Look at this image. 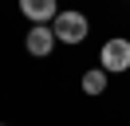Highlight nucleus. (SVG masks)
<instances>
[{"mask_svg": "<svg viewBox=\"0 0 130 126\" xmlns=\"http://www.w3.org/2000/svg\"><path fill=\"white\" fill-rule=\"evenodd\" d=\"M55 43H59V39H55V32H51V24H36V28L28 32V39H24L28 55H36V59H47Z\"/></svg>", "mask_w": 130, "mask_h": 126, "instance_id": "7ed1b4c3", "label": "nucleus"}, {"mask_svg": "<svg viewBox=\"0 0 130 126\" xmlns=\"http://www.w3.org/2000/svg\"><path fill=\"white\" fill-rule=\"evenodd\" d=\"M0 126H4V122H0Z\"/></svg>", "mask_w": 130, "mask_h": 126, "instance_id": "423d86ee", "label": "nucleus"}, {"mask_svg": "<svg viewBox=\"0 0 130 126\" xmlns=\"http://www.w3.org/2000/svg\"><path fill=\"white\" fill-rule=\"evenodd\" d=\"M83 94H106V71L103 67L83 71Z\"/></svg>", "mask_w": 130, "mask_h": 126, "instance_id": "39448f33", "label": "nucleus"}, {"mask_svg": "<svg viewBox=\"0 0 130 126\" xmlns=\"http://www.w3.org/2000/svg\"><path fill=\"white\" fill-rule=\"evenodd\" d=\"M20 12L32 20V28L36 24H55V16L63 12L59 8V0H20Z\"/></svg>", "mask_w": 130, "mask_h": 126, "instance_id": "20e7f679", "label": "nucleus"}, {"mask_svg": "<svg viewBox=\"0 0 130 126\" xmlns=\"http://www.w3.org/2000/svg\"><path fill=\"white\" fill-rule=\"evenodd\" d=\"M51 32H55V39L59 43H83V39L91 36V24H87V16L83 12H75V8H63V12L55 16V24H51Z\"/></svg>", "mask_w": 130, "mask_h": 126, "instance_id": "f257e3e1", "label": "nucleus"}, {"mask_svg": "<svg viewBox=\"0 0 130 126\" xmlns=\"http://www.w3.org/2000/svg\"><path fill=\"white\" fill-rule=\"evenodd\" d=\"M99 67L106 71V75H122V71H130V39L114 36L103 43V51H99Z\"/></svg>", "mask_w": 130, "mask_h": 126, "instance_id": "f03ea898", "label": "nucleus"}]
</instances>
